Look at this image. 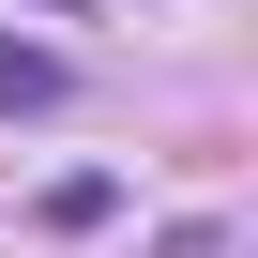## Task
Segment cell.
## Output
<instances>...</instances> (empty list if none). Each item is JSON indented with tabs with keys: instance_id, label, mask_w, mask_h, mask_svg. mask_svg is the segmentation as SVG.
<instances>
[{
	"instance_id": "cell-1",
	"label": "cell",
	"mask_w": 258,
	"mask_h": 258,
	"mask_svg": "<svg viewBox=\"0 0 258 258\" xmlns=\"http://www.w3.org/2000/svg\"><path fill=\"white\" fill-rule=\"evenodd\" d=\"M61 91H76L61 46H16V31H0V106H61Z\"/></svg>"
},
{
	"instance_id": "cell-2",
	"label": "cell",
	"mask_w": 258,
	"mask_h": 258,
	"mask_svg": "<svg viewBox=\"0 0 258 258\" xmlns=\"http://www.w3.org/2000/svg\"><path fill=\"white\" fill-rule=\"evenodd\" d=\"M106 213H121L106 167H61V182H46V228H106Z\"/></svg>"
},
{
	"instance_id": "cell-3",
	"label": "cell",
	"mask_w": 258,
	"mask_h": 258,
	"mask_svg": "<svg viewBox=\"0 0 258 258\" xmlns=\"http://www.w3.org/2000/svg\"><path fill=\"white\" fill-rule=\"evenodd\" d=\"M31 16H76V0H31Z\"/></svg>"
}]
</instances>
